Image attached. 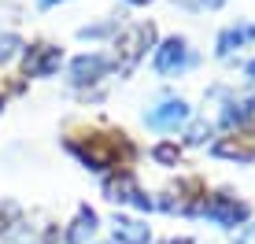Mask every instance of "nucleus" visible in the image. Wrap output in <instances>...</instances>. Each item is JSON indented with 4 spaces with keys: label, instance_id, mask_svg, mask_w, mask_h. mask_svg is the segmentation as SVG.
Returning a JSON list of instances; mask_svg holds the SVG:
<instances>
[{
    "label": "nucleus",
    "instance_id": "1",
    "mask_svg": "<svg viewBox=\"0 0 255 244\" xmlns=\"http://www.w3.org/2000/svg\"><path fill=\"white\" fill-rule=\"evenodd\" d=\"M67 152L78 155L89 170H126L133 163V144L126 133H85L67 137Z\"/></svg>",
    "mask_w": 255,
    "mask_h": 244
},
{
    "label": "nucleus",
    "instance_id": "2",
    "mask_svg": "<svg viewBox=\"0 0 255 244\" xmlns=\"http://www.w3.org/2000/svg\"><path fill=\"white\" fill-rule=\"evenodd\" d=\"M152 41H155V26H152V22H137V26H129V30H122L119 41H115V48H119V52H115L119 74H129V71H133L137 59L152 48Z\"/></svg>",
    "mask_w": 255,
    "mask_h": 244
},
{
    "label": "nucleus",
    "instance_id": "3",
    "mask_svg": "<svg viewBox=\"0 0 255 244\" xmlns=\"http://www.w3.org/2000/svg\"><path fill=\"white\" fill-rule=\"evenodd\" d=\"M200 215H207V219L215 226H222V230H233V226H244L252 219V207L244 204V200L230 196V193H218V196H207L204 200Z\"/></svg>",
    "mask_w": 255,
    "mask_h": 244
},
{
    "label": "nucleus",
    "instance_id": "4",
    "mask_svg": "<svg viewBox=\"0 0 255 244\" xmlns=\"http://www.w3.org/2000/svg\"><path fill=\"white\" fill-rule=\"evenodd\" d=\"M104 196H108L111 204H133V207H140V211L155 207V200L137 185L129 170H115V174H108V178H104Z\"/></svg>",
    "mask_w": 255,
    "mask_h": 244
},
{
    "label": "nucleus",
    "instance_id": "5",
    "mask_svg": "<svg viewBox=\"0 0 255 244\" xmlns=\"http://www.w3.org/2000/svg\"><path fill=\"white\" fill-rule=\"evenodd\" d=\"M207 200V189L200 178H185L178 181V185L166 189V200H159L163 211H178V215H200V207H204Z\"/></svg>",
    "mask_w": 255,
    "mask_h": 244
},
{
    "label": "nucleus",
    "instance_id": "6",
    "mask_svg": "<svg viewBox=\"0 0 255 244\" xmlns=\"http://www.w3.org/2000/svg\"><path fill=\"white\" fill-rule=\"evenodd\" d=\"M155 71L166 74V78H174V74H181L185 67H192V52H189V41L185 37H166L159 48H155Z\"/></svg>",
    "mask_w": 255,
    "mask_h": 244
},
{
    "label": "nucleus",
    "instance_id": "7",
    "mask_svg": "<svg viewBox=\"0 0 255 244\" xmlns=\"http://www.w3.org/2000/svg\"><path fill=\"white\" fill-rule=\"evenodd\" d=\"M111 71V59L108 56H100V52H85V56H78V59H70V82L74 85H93V82H100L104 74Z\"/></svg>",
    "mask_w": 255,
    "mask_h": 244
},
{
    "label": "nucleus",
    "instance_id": "8",
    "mask_svg": "<svg viewBox=\"0 0 255 244\" xmlns=\"http://www.w3.org/2000/svg\"><path fill=\"white\" fill-rule=\"evenodd\" d=\"M215 155L237 159V163H252L255 159V129H233L230 137H222L215 144Z\"/></svg>",
    "mask_w": 255,
    "mask_h": 244
},
{
    "label": "nucleus",
    "instance_id": "9",
    "mask_svg": "<svg viewBox=\"0 0 255 244\" xmlns=\"http://www.w3.org/2000/svg\"><path fill=\"white\" fill-rule=\"evenodd\" d=\"M59 59H63V52L56 45H33L26 52V74L30 78H52L59 71Z\"/></svg>",
    "mask_w": 255,
    "mask_h": 244
},
{
    "label": "nucleus",
    "instance_id": "10",
    "mask_svg": "<svg viewBox=\"0 0 255 244\" xmlns=\"http://www.w3.org/2000/svg\"><path fill=\"white\" fill-rule=\"evenodd\" d=\"M185 119H189V104L185 100H163L159 108H152L144 115V122L152 129H178Z\"/></svg>",
    "mask_w": 255,
    "mask_h": 244
},
{
    "label": "nucleus",
    "instance_id": "11",
    "mask_svg": "<svg viewBox=\"0 0 255 244\" xmlns=\"http://www.w3.org/2000/svg\"><path fill=\"white\" fill-rule=\"evenodd\" d=\"M111 237H115V244H148V241H152V230H148L140 219L115 215V222H111Z\"/></svg>",
    "mask_w": 255,
    "mask_h": 244
},
{
    "label": "nucleus",
    "instance_id": "12",
    "mask_svg": "<svg viewBox=\"0 0 255 244\" xmlns=\"http://www.w3.org/2000/svg\"><path fill=\"white\" fill-rule=\"evenodd\" d=\"M93 233H96V211L93 207H78L74 222H70V230H67V244H89Z\"/></svg>",
    "mask_w": 255,
    "mask_h": 244
},
{
    "label": "nucleus",
    "instance_id": "13",
    "mask_svg": "<svg viewBox=\"0 0 255 244\" xmlns=\"http://www.w3.org/2000/svg\"><path fill=\"white\" fill-rule=\"evenodd\" d=\"M252 37H255V26H244V22H237V26H226V30L218 33V41H215V52H218V56H230L233 48L248 45Z\"/></svg>",
    "mask_w": 255,
    "mask_h": 244
},
{
    "label": "nucleus",
    "instance_id": "14",
    "mask_svg": "<svg viewBox=\"0 0 255 244\" xmlns=\"http://www.w3.org/2000/svg\"><path fill=\"white\" fill-rule=\"evenodd\" d=\"M248 119H255V97L233 100L230 108L222 111V126H226V129H244V126H248Z\"/></svg>",
    "mask_w": 255,
    "mask_h": 244
},
{
    "label": "nucleus",
    "instance_id": "15",
    "mask_svg": "<svg viewBox=\"0 0 255 244\" xmlns=\"http://www.w3.org/2000/svg\"><path fill=\"white\" fill-rule=\"evenodd\" d=\"M155 159L163 163V167H178V159H181V148L178 144H155Z\"/></svg>",
    "mask_w": 255,
    "mask_h": 244
},
{
    "label": "nucleus",
    "instance_id": "16",
    "mask_svg": "<svg viewBox=\"0 0 255 244\" xmlns=\"http://www.w3.org/2000/svg\"><path fill=\"white\" fill-rule=\"evenodd\" d=\"M15 222H19V207H15V204H7V200H0V233H4V230H11Z\"/></svg>",
    "mask_w": 255,
    "mask_h": 244
},
{
    "label": "nucleus",
    "instance_id": "17",
    "mask_svg": "<svg viewBox=\"0 0 255 244\" xmlns=\"http://www.w3.org/2000/svg\"><path fill=\"white\" fill-rule=\"evenodd\" d=\"M19 48H22V41L15 37V33H4V37H0V63H7Z\"/></svg>",
    "mask_w": 255,
    "mask_h": 244
},
{
    "label": "nucleus",
    "instance_id": "18",
    "mask_svg": "<svg viewBox=\"0 0 255 244\" xmlns=\"http://www.w3.org/2000/svg\"><path fill=\"white\" fill-rule=\"evenodd\" d=\"M207 137H211V126H207V122H192L189 133H185V144H204Z\"/></svg>",
    "mask_w": 255,
    "mask_h": 244
},
{
    "label": "nucleus",
    "instance_id": "19",
    "mask_svg": "<svg viewBox=\"0 0 255 244\" xmlns=\"http://www.w3.org/2000/svg\"><path fill=\"white\" fill-rule=\"evenodd\" d=\"M115 22H100V26H85V30H78V37H104V33L111 30Z\"/></svg>",
    "mask_w": 255,
    "mask_h": 244
},
{
    "label": "nucleus",
    "instance_id": "20",
    "mask_svg": "<svg viewBox=\"0 0 255 244\" xmlns=\"http://www.w3.org/2000/svg\"><path fill=\"white\" fill-rule=\"evenodd\" d=\"M185 4H189V7H218L222 0H185Z\"/></svg>",
    "mask_w": 255,
    "mask_h": 244
},
{
    "label": "nucleus",
    "instance_id": "21",
    "mask_svg": "<svg viewBox=\"0 0 255 244\" xmlns=\"http://www.w3.org/2000/svg\"><path fill=\"white\" fill-rule=\"evenodd\" d=\"M244 74H248V78H252V82H255V59H252V63H248V67H244Z\"/></svg>",
    "mask_w": 255,
    "mask_h": 244
},
{
    "label": "nucleus",
    "instance_id": "22",
    "mask_svg": "<svg viewBox=\"0 0 255 244\" xmlns=\"http://www.w3.org/2000/svg\"><path fill=\"white\" fill-rule=\"evenodd\" d=\"M41 7H52V4H63V0H37Z\"/></svg>",
    "mask_w": 255,
    "mask_h": 244
},
{
    "label": "nucleus",
    "instance_id": "23",
    "mask_svg": "<svg viewBox=\"0 0 255 244\" xmlns=\"http://www.w3.org/2000/svg\"><path fill=\"white\" fill-rule=\"evenodd\" d=\"M126 4H137V7H140V4H148V0H126Z\"/></svg>",
    "mask_w": 255,
    "mask_h": 244
},
{
    "label": "nucleus",
    "instance_id": "24",
    "mask_svg": "<svg viewBox=\"0 0 255 244\" xmlns=\"http://www.w3.org/2000/svg\"><path fill=\"white\" fill-rule=\"evenodd\" d=\"M166 244H189V241H166Z\"/></svg>",
    "mask_w": 255,
    "mask_h": 244
}]
</instances>
